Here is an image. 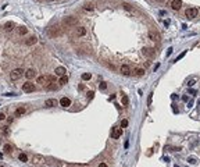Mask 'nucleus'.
I'll return each instance as SVG.
<instances>
[{
  "label": "nucleus",
  "instance_id": "a878e982",
  "mask_svg": "<svg viewBox=\"0 0 200 167\" xmlns=\"http://www.w3.org/2000/svg\"><path fill=\"white\" fill-rule=\"evenodd\" d=\"M90 72H85V74H82V80L83 81H88V80H90Z\"/></svg>",
  "mask_w": 200,
  "mask_h": 167
},
{
  "label": "nucleus",
  "instance_id": "6ab92c4d",
  "mask_svg": "<svg viewBox=\"0 0 200 167\" xmlns=\"http://www.w3.org/2000/svg\"><path fill=\"white\" fill-rule=\"evenodd\" d=\"M24 113H25V107L24 106H20V107L15 110V116H22Z\"/></svg>",
  "mask_w": 200,
  "mask_h": 167
},
{
  "label": "nucleus",
  "instance_id": "37998d69",
  "mask_svg": "<svg viewBox=\"0 0 200 167\" xmlns=\"http://www.w3.org/2000/svg\"><path fill=\"white\" fill-rule=\"evenodd\" d=\"M192 104H193L192 100H190V102H188V109H189V107H192Z\"/></svg>",
  "mask_w": 200,
  "mask_h": 167
},
{
  "label": "nucleus",
  "instance_id": "2eb2a0df",
  "mask_svg": "<svg viewBox=\"0 0 200 167\" xmlns=\"http://www.w3.org/2000/svg\"><path fill=\"white\" fill-rule=\"evenodd\" d=\"M154 53H156V50H154V49H150V48H144L143 49V54H146L147 57H152Z\"/></svg>",
  "mask_w": 200,
  "mask_h": 167
},
{
  "label": "nucleus",
  "instance_id": "0eeeda50",
  "mask_svg": "<svg viewBox=\"0 0 200 167\" xmlns=\"http://www.w3.org/2000/svg\"><path fill=\"white\" fill-rule=\"evenodd\" d=\"M182 7V0H171V8L172 10H179Z\"/></svg>",
  "mask_w": 200,
  "mask_h": 167
},
{
  "label": "nucleus",
  "instance_id": "c85d7f7f",
  "mask_svg": "<svg viewBox=\"0 0 200 167\" xmlns=\"http://www.w3.org/2000/svg\"><path fill=\"white\" fill-rule=\"evenodd\" d=\"M46 89H49V91H54V89H57V86L54 85V82H53L51 85H47V86H46Z\"/></svg>",
  "mask_w": 200,
  "mask_h": 167
},
{
  "label": "nucleus",
  "instance_id": "09e8293b",
  "mask_svg": "<svg viewBox=\"0 0 200 167\" xmlns=\"http://www.w3.org/2000/svg\"><path fill=\"white\" fill-rule=\"evenodd\" d=\"M38 1H39V0H38Z\"/></svg>",
  "mask_w": 200,
  "mask_h": 167
},
{
  "label": "nucleus",
  "instance_id": "20e7f679",
  "mask_svg": "<svg viewBox=\"0 0 200 167\" xmlns=\"http://www.w3.org/2000/svg\"><path fill=\"white\" fill-rule=\"evenodd\" d=\"M121 135H122V128H118V127L111 128V138L113 139H118Z\"/></svg>",
  "mask_w": 200,
  "mask_h": 167
},
{
  "label": "nucleus",
  "instance_id": "412c9836",
  "mask_svg": "<svg viewBox=\"0 0 200 167\" xmlns=\"http://www.w3.org/2000/svg\"><path fill=\"white\" fill-rule=\"evenodd\" d=\"M67 82H68V77H67V75H63V77L60 78V81H58V84H60V85H65Z\"/></svg>",
  "mask_w": 200,
  "mask_h": 167
},
{
  "label": "nucleus",
  "instance_id": "e433bc0d",
  "mask_svg": "<svg viewBox=\"0 0 200 167\" xmlns=\"http://www.w3.org/2000/svg\"><path fill=\"white\" fill-rule=\"evenodd\" d=\"M182 100H184V102H189V97H188L186 95H184L182 96Z\"/></svg>",
  "mask_w": 200,
  "mask_h": 167
},
{
  "label": "nucleus",
  "instance_id": "4be33fe9",
  "mask_svg": "<svg viewBox=\"0 0 200 167\" xmlns=\"http://www.w3.org/2000/svg\"><path fill=\"white\" fill-rule=\"evenodd\" d=\"M149 39L150 40H157L159 39V36H157V33H154L153 31H150L149 32Z\"/></svg>",
  "mask_w": 200,
  "mask_h": 167
},
{
  "label": "nucleus",
  "instance_id": "72a5a7b5",
  "mask_svg": "<svg viewBox=\"0 0 200 167\" xmlns=\"http://www.w3.org/2000/svg\"><path fill=\"white\" fill-rule=\"evenodd\" d=\"M152 99H153V93H150V95H149V99H147V104H149V106L152 104Z\"/></svg>",
  "mask_w": 200,
  "mask_h": 167
},
{
  "label": "nucleus",
  "instance_id": "c03bdc74",
  "mask_svg": "<svg viewBox=\"0 0 200 167\" xmlns=\"http://www.w3.org/2000/svg\"><path fill=\"white\" fill-rule=\"evenodd\" d=\"M13 95H14L13 92H11V93H10V92H7V93H4V96H13Z\"/></svg>",
  "mask_w": 200,
  "mask_h": 167
},
{
  "label": "nucleus",
  "instance_id": "1a4fd4ad",
  "mask_svg": "<svg viewBox=\"0 0 200 167\" xmlns=\"http://www.w3.org/2000/svg\"><path fill=\"white\" fill-rule=\"evenodd\" d=\"M70 104H71V100H70L68 97H61V99H60V106H61V107H68Z\"/></svg>",
  "mask_w": 200,
  "mask_h": 167
},
{
  "label": "nucleus",
  "instance_id": "a18cd8bd",
  "mask_svg": "<svg viewBox=\"0 0 200 167\" xmlns=\"http://www.w3.org/2000/svg\"><path fill=\"white\" fill-rule=\"evenodd\" d=\"M156 1H159V3H164L165 0H156Z\"/></svg>",
  "mask_w": 200,
  "mask_h": 167
},
{
  "label": "nucleus",
  "instance_id": "f03ea898",
  "mask_svg": "<svg viewBox=\"0 0 200 167\" xmlns=\"http://www.w3.org/2000/svg\"><path fill=\"white\" fill-rule=\"evenodd\" d=\"M32 163L35 166H42L45 164V157L42 155H33L32 156Z\"/></svg>",
  "mask_w": 200,
  "mask_h": 167
},
{
  "label": "nucleus",
  "instance_id": "8fccbe9b",
  "mask_svg": "<svg viewBox=\"0 0 200 167\" xmlns=\"http://www.w3.org/2000/svg\"><path fill=\"white\" fill-rule=\"evenodd\" d=\"M199 104H200V103H199Z\"/></svg>",
  "mask_w": 200,
  "mask_h": 167
},
{
  "label": "nucleus",
  "instance_id": "7ed1b4c3",
  "mask_svg": "<svg viewBox=\"0 0 200 167\" xmlns=\"http://www.w3.org/2000/svg\"><path fill=\"white\" fill-rule=\"evenodd\" d=\"M185 14H186L188 18H196V17L199 16V10L195 8V7H190V8H188V10L185 11Z\"/></svg>",
  "mask_w": 200,
  "mask_h": 167
},
{
  "label": "nucleus",
  "instance_id": "5701e85b",
  "mask_svg": "<svg viewBox=\"0 0 200 167\" xmlns=\"http://www.w3.org/2000/svg\"><path fill=\"white\" fill-rule=\"evenodd\" d=\"M93 8H95V6H93L92 3H88V4H85V6H83V10H85V11H92Z\"/></svg>",
  "mask_w": 200,
  "mask_h": 167
},
{
  "label": "nucleus",
  "instance_id": "49530a36",
  "mask_svg": "<svg viewBox=\"0 0 200 167\" xmlns=\"http://www.w3.org/2000/svg\"><path fill=\"white\" fill-rule=\"evenodd\" d=\"M0 167H6V166H4V164H0Z\"/></svg>",
  "mask_w": 200,
  "mask_h": 167
},
{
  "label": "nucleus",
  "instance_id": "de8ad7c7",
  "mask_svg": "<svg viewBox=\"0 0 200 167\" xmlns=\"http://www.w3.org/2000/svg\"><path fill=\"white\" fill-rule=\"evenodd\" d=\"M47 1H54V0H47Z\"/></svg>",
  "mask_w": 200,
  "mask_h": 167
},
{
  "label": "nucleus",
  "instance_id": "aec40b11",
  "mask_svg": "<svg viewBox=\"0 0 200 167\" xmlns=\"http://www.w3.org/2000/svg\"><path fill=\"white\" fill-rule=\"evenodd\" d=\"M28 32V29H26V27H24V25H21V27H18V33L20 35H25Z\"/></svg>",
  "mask_w": 200,
  "mask_h": 167
},
{
  "label": "nucleus",
  "instance_id": "c9c22d12",
  "mask_svg": "<svg viewBox=\"0 0 200 167\" xmlns=\"http://www.w3.org/2000/svg\"><path fill=\"white\" fill-rule=\"evenodd\" d=\"M172 50H174V49H172V48H169V49H168V50H167V57H168V56H171V53H172Z\"/></svg>",
  "mask_w": 200,
  "mask_h": 167
},
{
  "label": "nucleus",
  "instance_id": "4468645a",
  "mask_svg": "<svg viewBox=\"0 0 200 167\" xmlns=\"http://www.w3.org/2000/svg\"><path fill=\"white\" fill-rule=\"evenodd\" d=\"M38 84H40V85H47L49 84V77H45V75L39 77V78H38Z\"/></svg>",
  "mask_w": 200,
  "mask_h": 167
},
{
  "label": "nucleus",
  "instance_id": "9b49d317",
  "mask_svg": "<svg viewBox=\"0 0 200 167\" xmlns=\"http://www.w3.org/2000/svg\"><path fill=\"white\" fill-rule=\"evenodd\" d=\"M57 103H58V102H57L56 99H47V100L45 102V106H46V107H54V106H57Z\"/></svg>",
  "mask_w": 200,
  "mask_h": 167
},
{
  "label": "nucleus",
  "instance_id": "423d86ee",
  "mask_svg": "<svg viewBox=\"0 0 200 167\" xmlns=\"http://www.w3.org/2000/svg\"><path fill=\"white\" fill-rule=\"evenodd\" d=\"M120 71L122 75H131L132 74V70H131V67L129 65H127V64H122L120 67Z\"/></svg>",
  "mask_w": 200,
  "mask_h": 167
},
{
  "label": "nucleus",
  "instance_id": "a19ab883",
  "mask_svg": "<svg viewBox=\"0 0 200 167\" xmlns=\"http://www.w3.org/2000/svg\"><path fill=\"white\" fill-rule=\"evenodd\" d=\"M99 167H108V166H107L106 163H100V164H99Z\"/></svg>",
  "mask_w": 200,
  "mask_h": 167
},
{
  "label": "nucleus",
  "instance_id": "ea45409f",
  "mask_svg": "<svg viewBox=\"0 0 200 167\" xmlns=\"http://www.w3.org/2000/svg\"><path fill=\"white\" fill-rule=\"evenodd\" d=\"M4 128V129H3V131H4V134H8V127H3Z\"/></svg>",
  "mask_w": 200,
  "mask_h": 167
},
{
  "label": "nucleus",
  "instance_id": "f3484780",
  "mask_svg": "<svg viewBox=\"0 0 200 167\" xmlns=\"http://www.w3.org/2000/svg\"><path fill=\"white\" fill-rule=\"evenodd\" d=\"M14 27H15L14 22H7V24L4 25V29H6L7 32H10V31H13V29H14Z\"/></svg>",
  "mask_w": 200,
  "mask_h": 167
},
{
  "label": "nucleus",
  "instance_id": "c756f323",
  "mask_svg": "<svg viewBox=\"0 0 200 167\" xmlns=\"http://www.w3.org/2000/svg\"><path fill=\"white\" fill-rule=\"evenodd\" d=\"M185 54H186V50H184V52H182V53H181V54L178 56V57H176L175 60H174V61H178V60H181V59H182V57H184Z\"/></svg>",
  "mask_w": 200,
  "mask_h": 167
},
{
  "label": "nucleus",
  "instance_id": "a211bd4d",
  "mask_svg": "<svg viewBox=\"0 0 200 167\" xmlns=\"http://www.w3.org/2000/svg\"><path fill=\"white\" fill-rule=\"evenodd\" d=\"M85 33H86V29H85L83 27H81V28L77 29V36H83Z\"/></svg>",
  "mask_w": 200,
  "mask_h": 167
},
{
  "label": "nucleus",
  "instance_id": "7c9ffc66",
  "mask_svg": "<svg viewBox=\"0 0 200 167\" xmlns=\"http://www.w3.org/2000/svg\"><path fill=\"white\" fill-rule=\"evenodd\" d=\"M4 151H6V152H11V151H13V146H11V145H8V143H7V145H4Z\"/></svg>",
  "mask_w": 200,
  "mask_h": 167
},
{
  "label": "nucleus",
  "instance_id": "473e14b6",
  "mask_svg": "<svg viewBox=\"0 0 200 167\" xmlns=\"http://www.w3.org/2000/svg\"><path fill=\"white\" fill-rule=\"evenodd\" d=\"M195 84H196V80H195V78H193V80H190V81H188V86H193Z\"/></svg>",
  "mask_w": 200,
  "mask_h": 167
},
{
  "label": "nucleus",
  "instance_id": "bb28decb",
  "mask_svg": "<svg viewBox=\"0 0 200 167\" xmlns=\"http://www.w3.org/2000/svg\"><path fill=\"white\" fill-rule=\"evenodd\" d=\"M188 162H189L190 164H196V162H197V160H196V157L190 156V157H188Z\"/></svg>",
  "mask_w": 200,
  "mask_h": 167
},
{
  "label": "nucleus",
  "instance_id": "4c0bfd02",
  "mask_svg": "<svg viewBox=\"0 0 200 167\" xmlns=\"http://www.w3.org/2000/svg\"><path fill=\"white\" fill-rule=\"evenodd\" d=\"M4 119H6V116H4L3 113H0V121H1V120H4Z\"/></svg>",
  "mask_w": 200,
  "mask_h": 167
},
{
  "label": "nucleus",
  "instance_id": "6e6552de",
  "mask_svg": "<svg viewBox=\"0 0 200 167\" xmlns=\"http://www.w3.org/2000/svg\"><path fill=\"white\" fill-rule=\"evenodd\" d=\"M24 75L26 77V78H28V80H32L33 77L36 75V71H35L33 68H28V70L25 71V74H24Z\"/></svg>",
  "mask_w": 200,
  "mask_h": 167
},
{
  "label": "nucleus",
  "instance_id": "f8f14e48",
  "mask_svg": "<svg viewBox=\"0 0 200 167\" xmlns=\"http://www.w3.org/2000/svg\"><path fill=\"white\" fill-rule=\"evenodd\" d=\"M38 42V39H36V36H29L28 39L25 40V45L26 46H32V45H35Z\"/></svg>",
  "mask_w": 200,
  "mask_h": 167
},
{
  "label": "nucleus",
  "instance_id": "cd10ccee",
  "mask_svg": "<svg viewBox=\"0 0 200 167\" xmlns=\"http://www.w3.org/2000/svg\"><path fill=\"white\" fill-rule=\"evenodd\" d=\"M128 127V120H122L121 121V128H127Z\"/></svg>",
  "mask_w": 200,
  "mask_h": 167
},
{
  "label": "nucleus",
  "instance_id": "79ce46f5",
  "mask_svg": "<svg viewBox=\"0 0 200 167\" xmlns=\"http://www.w3.org/2000/svg\"><path fill=\"white\" fill-rule=\"evenodd\" d=\"M189 92H190L192 95H196V91H195V89H189Z\"/></svg>",
  "mask_w": 200,
  "mask_h": 167
},
{
  "label": "nucleus",
  "instance_id": "9d476101",
  "mask_svg": "<svg viewBox=\"0 0 200 167\" xmlns=\"http://www.w3.org/2000/svg\"><path fill=\"white\" fill-rule=\"evenodd\" d=\"M64 25H75L77 24V20L75 18H72V17H67V18H64Z\"/></svg>",
  "mask_w": 200,
  "mask_h": 167
},
{
  "label": "nucleus",
  "instance_id": "58836bf2",
  "mask_svg": "<svg viewBox=\"0 0 200 167\" xmlns=\"http://www.w3.org/2000/svg\"><path fill=\"white\" fill-rule=\"evenodd\" d=\"M169 22H171V21H169V20H165V21H164V25H165V27H167V25H169Z\"/></svg>",
  "mask_w": 200,
  "mask_h": 167
},
{
  "label": "nucleus",
  "instance_id": "393cba45",
  "mask_svg": "<svg viewBox=\"0 0 200 167\" xmlns=\"http://www.w3.org/2000/svg\"><path fill=\"white\" fill-rule=\"evenodd\" d=\"M18 159L21 160V162H22V163H25V162H28V156H26V155H25V153H21V155H20V156H18Z\"/></svg>",
  "mask_w": 200,
  "mask_h": 167
},
{
  "label": "nucleus",
  "instance_id": "f704fd0d",
  "mask_svg": "<svg viewBox=\"0 0 200 167\" xmlns=\"http://www.w3.org/2000/svg\"><path fill=\"white\" fill-rule=\"evenodd\" d=\"M93 95H95V93H93L92 91H90V92H88V99H93Z\"/></svg>",
  "mask_w": 200,
  "mask_h": 167
},
{
  "label": "nucleus",
  "instance_id": "dca6fc26",
  "mask_svg": "<svg viewBox=\"0 0 200 167\" xmlns=\"http://www.w3.org/2000/svg\"><path fill=\"white\" fill-rule=\"evenodd\" d=\"M135 75H138V77H142L144 74V68H142V67H138V68H135Z\"/></svg>",
  "mask_w": 200,
  "mask_h": 167
},
{
  "label": "nucleus",
  "instance_id": "b1692460",
  "mask_svg": "<svg viewBox=\"0 0 200 167\" xmlns=\"http://www.w3.org/2000/svg\"><path fill=\"white\" fill-rule=\"evenodd\" d=\"M129 100H128V96L125 95V93H122V106H128Z\"/></svg>",
  "mask_w": 200,
  "mask_h": 167
},
{
  "label": "nucleus",
  "instance_id": "39448f33",
  "mask_svg": "<svg viewBox=\"0 0 200 167\" xmlns=\"http://www.w3.org/2000/svg\"><path fill=\"white\" fill-rule=\"evenodd\" d=\"M22 91L24 92H26V93H29V92H33L35 91V85H33L32 82H25V84H22Z\"/></svg>",
  "mask_w": 200,
  "mask_h": 167
},
{
  "label": "nucleus",
  "instance_id": "ddd939ff",
  "mask_svg": "<svg viewBox=\"0 0 200 167\" xmlns=\"http://www.w3.org/2000/svg\"><path fill=\"white\" fill-rule=\"evenodd\" d=\"M54 72H56V75H60V77H63V75H67V70H65L64 67H57Z\"/></svg>",
  "mask_w": 200,
  "mask_h": 167
},
{
  "label": "nucleus",
  "instance_id": "f257e3e1",
  "mask_svg": "<svg viewBox=\"0 0 200 167\" xmlns=\"http://www.w3.org/2000/svg\"><path fill=\"white\" fill-rule=\"evenodd\" d=\"M24 74H25V72L22 71V68H15V70H13V71H11L10 78H11V81H17V80H20Z\"/></svg>",
  "mask_w": 200,
  "mask_h": 167
},
{
  "label": "nucleus",
  "instance_id": "2f4dec72",
  "mask_svg": "<svg viewBox=\"0 0 200 167\" xmlns=\"http://www.w3.org/2000/svg\"><path fill=\"white\" fill-rule=\"evenodd\" d=\"M99 88H100L102 91H104V89L107 88V84H106V82H100V84H99Z\"/></svg>",
  "mask_w": 200,
  "mask_h": 167
}]
</instances>
